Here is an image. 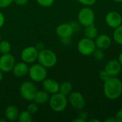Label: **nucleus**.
I'll return each instance as SVG.
<instances>
[{
  "label": "nucleus",
  "mask_w": 122,
  "mask_h": 122,
  "mask_svg": "<svg viewBox=\"0 0 122 122\" xmlns=\"http://www.w3.org/2000/svg\"><path fill=\"white\" fill-rule=\"evenodd\" d=\"M104 95L110 100H115L122 94V81L117 76H111L103 84Z\"/></svg>",
  "instance_id": "obj_1"
},
{
  "label": "nucleus",
  "mask_w": 122,
  "mask_h": 122,
  "mask_svg": "<svg viewBox=\"0 0 122 122\" xmlns=\"http://www.w3.org/2000/svg\"><path fill=\"white\" fill-rule=\"evenodd\" d=\"M49 105L52 111L56 113L64 112L68 106V97L60 92L51 94Z\"/></svg>",
  "instance_id": "obj_2"
},
{
  "label": "nucleus",
  "mask_w": 122,
  "mask_h": 122,
  "mask_svg": "<svg viewBox=\"0 0 122 122\" xmlns=\"http://www.w3.org/2000/svg\"><path fill=\"white\" fill-rule=\"evenodd\" d=\"M57 56L52 50L44 48L39 51L37 61L46 69L55 66L57 63Z\"/></svg>",
  "instance_id": "obj_3"
},
{
  "label": "nucleus",
  "mask_w": 122,
  "mask_h": 122,
  "mask_svg": "<svg viewBox=\"0 0 122 122\" xmlns=\"http://www.w3.org/2000/svg\"><path fill=\"white\" fill-rule=\"evenodd\" d=\"M47 69L39 63H34L29 66L28 75L30 79L36 83L42 82L47 77Z\"/></svg>",
  "instance_id": "obj_4"
},
{
  "label": "nucleus",
  "mask_w": 122,
  "mask_h": 122,
  "mask_svg": "<svg viewBox=\"0 0 122 122\" xmlns=\"http://www.w3.org/2000/svg\"><path fill=\"white\" fill-rule=\"evenodd\" d=\"M36 92L37 87L32 81H25L21 84L19 86V93L21 97L23 99L29 102L34 101Z\"/></svg>",
  "instance_id": "obj_5"
},
{
  "label": "nucleus",
  "mask_w": 122,
  "mask_h": 122,
  "mask_svg": "<svg viewBox=\"0 0 122 122\" xmlns=\"http://www.w3.org/2000/svg\"><path fill=\"white\" fill-rule=\"evenodd\" d=\"M77 19L79 24L84 27L94 24L95 21L94 11L90 6H84L79 11Z\"/></svg>",
  "instance_id": "obj_6"
},
{
  "label": "nucleus",
  "mask_w": 122,
  "mask_h": 122,
  "mask_svg": "<svg viewBox=\"0 0 122 122\" xmlns=\"http://www.w3.org/2000/svg\"><path fill=\"white\" fill-rule=\"evenodd\" d=\"M76 47L79 54L85 56L92 55L93 52L97 48L94 40L89 39L87 37L81 38L78 41Z\"/></svg>",
  "instance_id": "obj_7"
},
{
  "label": "nucleus",
  "mask_w": 122,
  "mask_h": 122,
  "mask_svg": "<svg viewBox=\"0 0 122 122\" xmlns=\"http://www.w3.org/2000/svg\"><path fill=\"white\" fill-rule=\"evenodd\" d=\"M39 50L34 46H29L24 48L20 54L21 60L28 64H31L37 61Z\"/></svg>",
  "instance_id": "obj_8"
},
{
  "label": "nucleus",
  "mask_w": 122,
  "mask_h": 122,
  "mask_svg": "<svg viewBox=\"0 0 122 122\" xmlns=\"http://www.w3.org/2000/svg\"><path fill=\"white\" fill-rule=\"evenodd\" d=\"M68 103L76 111L84 109L86 107V101L84 96L79 92H72L68 96Z\"/></svg>",
  "instance_id": "obj_9"
},
{
  "label": "nucleus",
  "mask_w": 122,
  "mask_h": 122,
  "mask_svg": "<svg viewBox=\"0 0 122 122\" xmlns=\"http://www.w3.org/2000/svg\"><path fill=\"white\" fill-rule=\"evenodd\" d=\"M15 64V57L11 54L7 53L0 56V70L4 73L11 71Z\"/></svg>",
  "instance_id": "obj_10"
},
{
  "label": "nucleus",
  "mask_w": 122,
  "mask_h": 122,
  "mask_svg": "<svg viewBox=\"0 0 122 122\" xmlns=\"http://www.w3.org/2000/svg\"><path fill=\"white\" fill-rule=\"evenodd\" d=\"M105 23L109 27L114 29H116L122 25L121 14L116 11H109L105 16Z\"/></svg>",
  "instance_id": "obj_11"
},
{
  "label": "nucleus",
  "mask_w": 122,
  "mask_h": 122,
  "mask_svg": "<svg viewBox=\"0 0 122 122\" xmlns=\"http://www.w3.org/2000/svg\"><path fill=\"white\" fill-rule=\"evenodd\" d=\"M55 31L60 39H63L71 37L75 30L71 23H62L56 26Z\"/></svg>",
  "instance_id": "obj_12"
},
{
  "label": "nucleus",
  "mask_w": 122,
  "mask_h": 122,
  "mask_svg": "<svg viewBox=\"0 0 122 122\" xmlns=\"http://www.w3.org/2000/svg\"><path fill=\"white\" fill-rule=\"evenodd\" d=\"M94 43L96 45V47L97 49H100L102 50H107L112 44V38L106 34H99L96 39H94Z\"/></svg>",
  "instance_id": "obj_13"
},
{
  "label": "nucleus",
  "mask_w": 122,
  "mask_h": 122,
  "mask_svg": "<svg viewBox=\"0 0 122 122\" xmlns=\"http://www.w3.org/2000/svg\"><path fill=\"white\" fill-rule=\"evenodd\" d=\"M110 76H117L122 71V66L118 59L109 60L104 68Z\"/></svg>",
  "instance_id": "obj_14"
},
{
  "label": "nucleus",
  "mask_w": 122,
  "mask_h": 122,
  "mask_svg": "<svg viewBox=\"0 0 122 122\" xmlns=\"http://www.w3.org/2000/svg\"><path fill=\"white\" fill-rule=\"evenodd\" d=\"M42 88L50 95L59 92V83L51 78H46L42 82Z\"/></svg>",
  "instance_id": "obj_15"
},
{
  "label": "nucleus",
  "mask_w": 122,
  "mask_h": 122,
  "mask_svg": "<svg viewBox=\"0 0 122 122\" xmlns=\"http://www.w3.org/2000/svg\"><path fill=\"white\" fill-rule=\"evenodd\" d=\"M29 69V64L21 61L17 63L16 62L11 71L16 77L21 78L28 75Z\"/></svg>",
  "instance_id": "obj_16"
},
{
  "label": "nucleus",
  "mask_w": 122,
  "mask_h": 122,
  "mask_svg": "<svg viewBox=\"0 0 122 122\" xmlns=\"http://www.w3.org/2000/svg\"><path fill=\"white\" fill-rule=\"evenodd\" d=\"M19 110L15 105H9L4 110V117L9 122H14L18 119Z\"/></svg>",
  "instance_id": "obj_17"
},
{
  "label": "nucleus",
  "mask_w": 122,
  "mask_h": 122,
  "mask_svg": "<svg viewBox=\"0 0 122 122\" xmlns=\"http://www.w3.org/2000/svg\"><path fill=\"white\" fill-rule=\"evenodd\" d=\"M49 98L50 94L45 90H37L34 99V102L36 103L38 105H44L49 102Z\"/></svg>",
  "instance_id": "obj_18"
},
{
  "label": "nucleus",
  "mask_w": 122,
  "mask_h": 122,
  "mask_svg": "<svg viewBox=\"0 0 122 122\" xmlns=\"http://www.w3.org/2000/svg\"><path fill=\"white\" fill-rule=\"evenodd\" d=\"M84 34L85 37H87V38L93 39V40H94L96 39V37L99 35L98 29L94 26V24L87 26H85L84 30Z\"/></svg>",
  "instance_id": "obj_19"
},
{
  "label": "nucleus",
  "mask_w": 122,
  "mask_h": 122,
  "mask_svg": "<svg viewBox=\"0 0 122 122\" xmlns=\"http://www.w3.org/2000/svg\"><path fill=\"white\" fill-rule=\"evenodd\" d=\"M72 90H73V86L70 81H65L59 84V92H60L61 94L68 97L72 92Z\"/></svg>",
  "instance_id": "obj_20"
},
{
  "label": "nucleus",
  "mask_w": 122,
  "mask_h": 122,
  "mask_svg": "<svg viewBox=\"0 0 122 122\" xmlns=\"http://www.w3.org/2000/svg\"><path fill=\"white\" fill-rule=\"evenodd\" d=\"M112 38L117 44L122 46V24L114 29L112 34Z\"/></svg>",
  "instance_id": "obj_21"
},
{
  "label": "nucleus",
  "mask_w": 122,
  "mask_h": 122,
  "mask_svg": "<svg viewBox=\"0 0 122 122\" xmlns=\"http://www.w3.org/2000/svg\"><path fill=\"white\" fill-rule=\"evenodd\" d=\"M17 120L19 122H31L33 121L32 114L26 109L19 112Z\"/></svg>",
  "instance_id": "obj_22"
},
{
  "label": "nucleus",
  "mask_w": 122,
  "mask_h": 122,
  "mask_svg": "<svg viewBox=\"0 0 122 122\" xmlns=\"http://www.w3.org/2000/svg\"><path fill=\"white\" fill-rule=\"evenodd\" d=\"M11 50V45L7 40H2L0 41V53L1 54L10 53Z\"/></svg>",
  "instance_id": "obj_23"
},
{
  "label": "nucleus",
  "mask_w": 122,
  "mask_h": 122,
  "mask_svg": "<svg viewBox=\"0 0 122 122\" xmlns=\"http://www.w3.org/2000/svg\"><path fill=\"white\" fill-rule=\"evenodd\" d=\"M92 56L94 58V59L97 60V61H102L104 59V56H105L104 50H102V49H97V48H96V49L93 52Z\"/></svg>",
  "instance_id": "obj_24"
},
{
  "label": "nucleus",
  "mask_w": 122,
  "mask_h": 122,
  "mask_svg": "<svg viewBox=\"0 0 122 122\" xmlns=\"http://www.w3.org/2000/svg\"><path fill=\"white\" fill-rule=\"evenodd\" d=\"M26 110L29 113H31L32 115L35 114L39 110V105L36 103H35L34 101L30 102V103L29 104V105L26 107Z\"/></svg>",
  "instance_id": "obj_25"
},
{
  "label": "nucleus",
  "mask_w": 122,
  "mask_h": 122,
  "mask_svg": "<svg viewBox=\"0 0 122 122\" xmlns=\"http://www.w3.org/2000/svg\"><path fill=\"white\" fill-rule=\"evenodd\" d=\"M37 4L43 7H49L54 3L55 0H36Z\"/></svg>",
  "instance_id": "obj_26"
},
{
  "label": "nucleus",
  "mask_w": 122,
  "mask_h": 122,
  "mask_svg": "<svg viewBox=\"0 0 122 122\" xmlns=\"http://www.w3.org/2000/svg\"><path fill=\"white\" fill-rule=\"evenodd\" d=\"M99 79L104 82V81H107L109 78H110L111 76H110V75L108 74V72L104 69H102V70H101L100 71H99Z\"/></svg>",
  "instance_id": "obj_27"
},
{
  "label": "nucleus",
  "mask_w": 122,
  "mask_h": 122,
  "mask_svg": "<svg viewBox=\"0 0 122 122\" xmlns=\"http://www.w3.org/2000/svg\"><path fill=\"white\" fill-rule=\"evenodd\" d=\"M97 0H78V1L84 6H92L96 4Z\"/></svg>",
  "instance_id": "obj_28"
},
{
  "label": "nucleus",
  "mask_w": 122,
  "mask_h": 122,
  "mask_svg": "<svg viewBox=\"0 0 122 122\" xmlns=\"http://www.w3.org/2000/svg\"><path fill=\"white\" fill-rule=\"evenodd\" d=\"M12 3H14V0H0V9L7 8Z\"/></svg>",
  "instance_id": "obj_29"
},
{
  "label": "nucleus",
  "mask_w": 122,
  "mask_h": 122,
  "mask_svg": "<svg viewBox=\"0 0 122 122\" xmlns=\"http://www.w3.org/2000/svg\"><path fill=\"white\" fill-rule=\"evenodd\" d=\"M78 117H80V118H81L82 119H84V121L86 122L87 119H88V118H89V114H88L87 112H86V111H84L83 109V110L79 111V113L78 114Z\"/></svg>",
  "instance_id": "obj_30"
},
{
  "label": "nucleus",
  "mask_w": 122,
  "mask_h": 122,
  "mask_svg": "<svg viewBox=\"0 0 122 122\" xmlns=\"http://www.w3.org/2000/svg\"><path fill=\"white\" fill-rule=\"evenodd\" d=\"M29 0H14V3L18 6H24L28 4Z\"/></svg>",
  "instance_id": "obj_31"
},
{
  "label": "nucleus",
  "mask_w": 122,
  "mask_h": 122,
  "mask_svg": "<svg viewBox=\"0 0 122 122\" xmlns=\"http://www.w3.org/2000/svg\"><path fill=\"white\" fill-rule=\"evenodd\" d=\"M115 118L117 119V122H122V109H119L116 114Z\"/></svg>",
  "instance_id": "obj_32"
},
{
  "label": "nucleus",
  "mask_w": 122,
  "mask_h": 122,
  "mask_svg": "<svg viewBox=\"0 0 122 122\" xmlns=\"http://www.w3.org/2000/svg\"><path fill=\"white\" fill-rule=\"evenodd\" d=\"M5 24V16L4 14L0 11V29L3 27Z\"/></svg>",
  "instance_id": "obj_33"
},
{
  "label": "nucleus",
  "mask_w": 122,
  "mask_h": 122,
  "mask_svg": "<svg viewBox=\"0 0 122 122\" xmlns=\"http://www.w3.org/2000/svg\"><path fill=\"white\" fill-rule=\"evenodd\" d=\"M71 37H69V38H63V39H61V43L64 44V45H69L71 44Z\"/></svg>",
  "instance_id": "obj_34"
},
{
  "label": "nucleus",
  "mask_w": 122,
  "mask_h": 122,
  "mask_svg": "<svg viewBox=\"0 0 122 122\" xmlns=\"http://www.w3.org/2000/svg\"><path fill=\"white\" fill-rule=\"evenodd\" d=\"M105 122H117V119L115 117H109L105 119Z\"/></svg>",
  "instance_id": "obj_35"
},
{
  "label": "nucleus",
  "mask_w": 122,
  "mask_h": 122,
  "mask_svg": "<svg viewBox=\"0 0 122 122\" xmlns=\"http://www.w3.org/2000/svg\"><path fill=\"white\" fill-rule=\"evenodd\" d=\"M73 122H86V121H84V120L82 119L81 118L77 117L76 119H74L73 120Z\"/></svg>",
  "instance_id": "obj_36"
},
{
  "label": "nucleus",
  "mask_w": 122,
  "mask_h": 122,
  "mask_svg": "<svg viewBox=\"0 0 122 122\" xmlns=\"http://www.w3.org/2000/svg\"><path fill=\"white\" fill-rule=\"evenodd\" d=\"M118 61H119V63L121 64V65H122V51L120 53V54H119V55Z\"/></svg>",
  "instance_id": "obj_37"
},
{
  "label": "nucleus",
  "mask_w": 122,
  "mask_h": 122,
  "mask_svg": "<svg viewBox=\"0 0 122 122\" xmlns=\"http://www.w3.org/2000/svg\"><path fill=\"white\" fill-rule=\"evenodd\" d=\"M3 71H1V70H0V82L2 81V79H3V77H4V74H3Z\"/></svg>",
  "instance_id": "obj_38"
},
{
  "label": "nucleus",
  "mask_w": 122,
  "mask_h": 122,
  "mask_svg": "<svg viewBox=\"0 0 122 122\" xmlns=\"http://www.w3.org/2000/svg\"><path fill=\"white\" fill-rule=\"evenodd\" d=\"M112 1H113L115 2V3H118V4L122 3V0H112Z\"/></svg>",
  "instance_id": "obj_39"
},
{
  "label": "nucleus",
  "mask_w": 122,
  "mask_h": 122,
  "mask_svg": "<svg viewBox=\"0 0 122 122\" xmlns=\"http://www.w3.org/2000/svg\"><path fill=\"white\" fill-rule=\"evenodd\" d=\"M89 122H99V119H91V120H89Z\"/></svg>",
  "instance_id": "obj_40"
},
{
  "label": "nucleus",
  "mask_w": 122,
  "mask_h": 122,
  "mask_svg": "<svg viewBox=\"0 0 122 122\" xmlns=\"http://www.w3.org/2000/svg\"><path fill=\"white\" fill-rule=\"evenodd\" d=\"M1 41V33H0V41Z\"/></svg>",
  "instance_id": "obj_41"
},
{
  "label": "nucleus",
  "mask_w": 122,
  "mask_h": 122,
  "mask_svg": "<svg viewBox=\"0 0 122 122\" xmlns=\"http://www.w3.org/2000/svg\"></svg>",
  "instance_id": "obj_42"
},
{
  "label": "nucleus",
  "mask_w": 122,
  "mask_h": 122,
  "mask_svg": "<svg viewBox=\"0 0 122 122\" xmlns=\"http://www.w3.org/2000/svg\"></svg>",
  "instance_id": "obj_43"
}]
</instances>
